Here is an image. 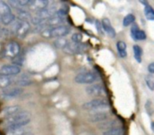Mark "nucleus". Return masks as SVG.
<instances>
[{"label":"nucleus","mask_w":154,"mask_h":135,"mask_svg":"<svg viewBox=\"0 0 154 135\" xmlns=\"http://www.w3.org/2000/svg\"><path fill=\"white\" fill-rule=\"evenodd\" d=\"M30 123V114L25 111H21L16 115L8 117L5 121L6 124V131L23 128Z\"/></svg>","instance_id":"nucleus-1"},{"label":"nucleus","mask_w":154,"mask_h":135,"mask_svg":"<svg viewBox=\"0 0 154 135\" xmlns=\"http://www.w3.org/2000/svg\"><path fill=\"white\" fill-rule=\"evenodd\" d=\"M70 28L67 25H60L56 27H49L42 32V35L47 39L49 38H62L69 34Z\"/></svg>","instance_id":"nucleus-2"},{"label":"nucleus","mask_w":154,"mask_h":135,"mask_svg":"<svg viewBox=\"0 0 154 135\" xmlns=\"http://www.w3.org/2000/svg\"><path fill=\"white\" fill-rule=\"evenodd\" d=\"M20 45L16 41H9L7 42L1 51V57L14 60L20 53Z\"/></svg>","instance_id":"nucleus-3"},{"label":"nucleus","mask_w":154,"mask_h":135,"mask_svg":"<svg viewBox=\"0 0 154 135\" xmlns=\"http://www.w3.org/2000/svg\"><path fill=\"white\" fill-rule=\"evenodd\" d=\"M83 109L87 111H97V110H104L109 107V104L106 99L96 98L89 102L85 103L82 106Z\"/></svg>","instance_id":"nucleus-4"},{"label":"nucleus","mask_w":154,"mask_h":135,"mask_svg":"<svg viewBox=\"0 0 154 135\" xmlns=\"http://www.w3.org/2000/svg\"><path fill=\"white\" fill-rule=\"evenodd\" d=\"M12 29L17 37L23 39L28 34V32L30 31V23L28 22H23V21L17 20L14 23Z\"/></svg>","instance_id":"nucleus-5"},{"label":"nucleus","mask_w":154,"mask_h":135,"mask_svg":"<svg viewBox=\"0 0 154 135\" xmlns=\"http://www.w3.org/2000/svg\"><path fill=\"white\" fill-rule=\"evenodd\" d=\"M74 80L78 84H92L97 80V77L92 72H83L78 74Z\"/></svg>","instance_id":"nucleus-6"},{"label":"nucleus","mask_w":154,"mask_h":135,"mask_svg":"<svg viewBox=\"0 0 154 135\" xmlns=\"http://www.w3.org/2000/svg\"><path fill=\"white\" fill-rule=\"evenodd\" d=\"M66 53L69 54H78L83 53L87 50V45L84 43H76V42H69L66 47L63 49Z\"/></svg>","instance_id":"nucleus-7"},{"label":"nucleus","mask_w":154,"mask_h":135,"mask_svg":"<svg viewBox=\"0 0 154 135\" xmlns=\"http://www.w3.org/2000/svg\"><path fill=\"white\" fill-rule=\"evenodd\" d=\"M21 68L16 65H4L0 68V76L10 77L19 74Z\"/></svg>","instance_id":"nucleus-8"},{"label":"nucleus","mask_w":154,"mask_h":135,"mask_svg":"<svg viewBox=\"0 0 154 135\" xmlns=\"http://www.w3.org/2000/svg\"><path fill=\"white\" fill-rule=\"evenodd\" d=\"M86 92L88 95L92 97H102L106 95L105 87L101 84H94L86 88Z\"/></svg>","instance_id":"nucleus-9"},{"label":"nucleus","mask_w":154,"mask_h":135,"mask_svg":"<svg viewBox=\"0 0 154 135\" xmlns=\"http://www.w3.org/2000/svg\"><path fill=\"white\" fill-rule=\"evenodd\" d=\"M23 93V89L19 87H14V88H5L3 91L2 97L4 98L9 99V98H14L19 97Z\"/></svg>","instance_id":"nucleus-10"},{"label":"nucleus","mask_w":154,"mask_h":135,"mask_svg":"<svg viewBox=\"0 0 154 135\" xmlns=\"http://www.w3.org/2000/svg\"><path fill=\"white\" fill-rule=\"evenodd\" d=\"M102 26H103V30L111 37V38H115L116 35V32L114 29V27L111 24V22L108 18H104L101 22Z\"/></svg>","instance_id":"nucleus-11"},{"label":"nucleus","mask_w":154,"mask_h":135,"mask_svg":"<svg viewBox=\"0 0 154 135\" xmlns=\"http://www.w3.org/2000/svg\"><path fill=\"white\" fill-rule=\"evenodd\" d=\"M49 5V1L48 0H32V3L31 4V5L29 6L30 8H32V10H35L37 12L42 11L43 9H45L46 7H48Z\"/></svg>","instance_id":"nucleus-12"},{"label":"nucleus","mask_w":154,"mask_h":135,"mask_svg":"<svg viewBox=\"0 0 154 135\" xmlns=\"http://www.w3.org/2000/svg\"><path fill=\"white\" fill-rule=\"evenodd\" d=\"M21 112V107L18 106H7L5 108H4V110L2 111V115L4 117H11L14 115H16L17 113Z\"/></svg>","instance_id":"nucleus-13"},{"label":"nucleus","mask_w":154,"mask_h":135,"mask_svg":"<svg viewBox=\"0 0 154 135\" xmlns=\"http://www.w3.org/2000/svg\"><path fill=\"white\" fill-rule=\"evenodd\" d=\"M8 2L12 7L18 10V9H21L22 7H24V6H30L31 4L32 3V0H14V1L10 0Z\"/></svg>","instance_id":"nucleus-14"},{"label":"nucleus","mask_w":154,"mask_h":135,"mask_svg":"<svg viewBox=\"0 0 154 135\" xmlns=\"http://www.w3.org/2000/svg\"><path fill=\"white\" fill-rule=\"evenodd\" d=\"M107 118H108V114L104 113V112H99V113H96V114L92 115L91 116H89L88 120L91 123H100V122L107 120Z\"/></svg>","instance_id":"nucleus-15"},{"label":"nucleus","mask_w":154,"mask_h":135,"mask_svg":"<svg viewBox=\"0 0 154 135\" xmlns=\"http://www.w3.org/2000/svg\"><path fill=\"white\" fill-rule=\"evenodd\" d=\"M17 17H18V20L23 21V22H28L29 19H32L31 14L25 9H18Z\"/></svg>","instance_id":"nucleus-16"},{"label":"nucleus","mask_w":154,"mask_h":135,"mask_svg":"<svg viewBox=\"0 0 154 135\" xmlns=\"http://www.w3.org/2000/svg\"><path fill=\"white\" fill-rule=\"evenodd\" d=\"M116 47H117V51H118V54L120 55L121 58H125L127 56V51H126V48L127 45L125 41H119L116 43Z\"/></svg>","instance_id":"nucleus-17"},{"label":"nucleus","mask_w":154,"mask_h":135,"mask_svg":"<svg viewBox=\"0 0 154 135\" xmlns=\"http://www.w3.org/2000/svg\"><path fill=\"white\" fill-rule=\"evenodd\" d=\"M117 126V121L116 120H112V121H108V122H104L102 124H99V129H101L103 132H106L111 128L116 127Z\"/></svg>","instance_id":"nucleus-18"},{"label":"nucleus","mask_w":154,"mask_h":135,"mask_svg":"<svg viewBox=\"0 0 154 135\" xmlns=\"http://www.w3.org/2000/svg\"><path fill=\"white\" fill-rule=\"evenodd\" d=\"M9 14H12L10 5L4 1H0V18Z\"/></svg>","instance_id":"nucleus-19"},{"label":"nucleus","mask_w":154,"mask_h":135,"mask_svg":"<svg viewBox=\"0 0 154 135\" xmlns=\"http://www.w3.org/2000/svg\"><path fill=\"white\" fill-rule=\"evenodd\" d=\"M124 130L120 126H116L114 128H111L106 132H103V135H123Z\"/></svg>","instance_id":"nucleus-20"},{"label":"nucleus","mask_w":154,"mask_h":135,"mask_svg":"<svg viewBox=\"0 0 154 135\" xmlns=\"http://www.w3.org/2000/svg\"><path fill=\"white\" fill-rule=\"evenodd\" d=\"M13 82V79L10 77H5L0 76V87L2 88H7Z\"/></svg>","instance_id":"nucleus-21"},{"label":"nucleus","mask_w":154,"mask_h":135,"mask_svg":"<svg viewBox=\"0 0 154 135\" xmlns=\"http://www.w3.org/2000/svg\"><path fill=\"white\" fill-rule=\"evenodd\" d=\"M134 55L138 63L142 62V55H143V50L139 45L134 46Z\"/></svg>","instance_id":"nucleus-22"},{"label":"nucleus","mask_w":154,"mask_h":135,"mask_svg":"<svg viewBox=\"0 0 154 135\" xmlns=\"http://www.w3.org/2000/svg\"><path fill=\"white\" fill-rule=\"evenodd\" d=\"M144 14L146 19L150 20V21H154V9L150 5H146L144 8Z\"/></svg>","instance_id":"nucleus-23"},{"label":"nucleus","mask_w":154,"mask_h":135,"mask_svg":"<svg viewBox=\"0 0 154 135\" xmlns=\"http://www.w3.org/2000/svg\"><path fill=\"white\" fill-rule=\"evenodd\" d=\"M14 19H15V16H14V14L12 13V14H6V15L1 17V18H0V21H1L5 25H8V24H10V23H12L14 21Z\"/></svg>","instance_id":"nucleus-24"},{"label":"nucleus","mask_w":154,"mask_h":135,"mask_svg":"<svg viewBox=\"0 0 154 135\" xmlns=\"http://www.w3.org/2000/svg\"><path fill=\"white\" fill-rule=\"evenodd\" d=\"M134 21H135V16L133 14H128L124 18L123 24H124V26H128V25H130L132 23H134Z\"/></svg>","instance_id":"nucleus-25"},{"label":"nucleus","mask_w":154,"mask_h":135,"mask_svg":"<svg viewBox=\"0 0 154 135\" xmlns=\"http://www.w3.org/2000/svg\"><path fill=\"white\" fill-rule=\"evenodd\" d=\"M132 38L134 41H144L146 39V33L143 30H139L132 36Z\"/></svg>","instance_id":"nucleus-26"},{"label":"nucleus","mask_w":154,"mask_h":135,"mask_svg":"<svg viewBox=\"0 0 154 135\" xmlns=\"http://www.w3.org/2000/svg\"><path fill=\"white\" fill-rule=\"evenodd\" d=\"M68 41L65 39V38H58L55 41H54V45L56 48H59V49H64L66 47V45L68 44Z\"/></svg>","instance_id":"nucleus-27"},{"label":"nucleus","mask_w":154,"mask_h":135,"mask_svg":"<svg viewBox=\"0 0 154 135\" xmlns=\"http://www.w3.org/2000/svg\"><path fill=\"white\" fill-rule=\"evenodd\" d=\"M25 130L24 128H18V129H13L6 131L5 135H25Z\"/></svg>","instance_id":"nucleus-28"},{"label":"nucleus","mask_w":154,"mask_h":135,"mask_svg":"<svg viewBox=\"0 0 154 135\" xmlns=\"http://www.w3.org/2000/svg\"><path fill=\"white\" fill-rule=\"evenodd\" d=\"M145 82L147 87L150 88V90L153 91L154 90V78L152 75H147L145 77Z\"/></svg>","instance_id":"nucleus-29"},{"label":"nucleus","mask_w":154,"mask_h":135,"mask_svg":"<svg viewBox=\"0 0 154 135\" xmlns=\"http://www.w3.org/2000/svg\"><path fill=\"white\" fill-rule=\"evenodd\" d=\"M17 85L21 86V87H25V86H28L32 83V81L28 78H25V77H22L17 82Z\"/></svg>","instance_id":"nucleus-30"},{"label":"nucleus","mask_w":154,"mask_h":135,"mask_svg":"<svg viewBox=\"0 0 154 135\" xmlns=\"http://www.w3.org/2000/svg\"><path fill=\"white\" fill-rule=\"evenodd\" d=\"M82 35L80 34V33H79V32H76V33H74L73 35H72V37H71V40H72V41L73 42H76V43H80L81 41H82Z\"/></svg>","instance_id":"nucleus-31"},{"label":"nucleus","mask_w":154,"mask_h":135,"mask_svg":"<svg viewBox=\"0 0 154 135\" xmlns=\"http://www.w3.org/2000/svg\"><path fill=\"white\" fill-rule=\"evenodd\" d=\"M23 60H24V58L18 55L15 59H14L13 62H14V65H16V66H19V67H20L21 65H23Z\"/></svg>","instance_id":"nucleus-32"},{"label":"nucleus","mask_w":154,"mask_h":135,"mask_svg":"<svg viewBox=\"0 0 154 135\" xmlns=\"http://www.w3.org/2000/svg\"><path fill=\"white\" fill-rule=\"evenodd\" d=\"M145 108H146V111L149 115H152V102L150 100H148L146 102V105H145Z\"/></svg>","instance_id":"nucleus-33"},{"label":"nucleus","mask_w":154,"mask_h":135,"mask_svg":"<svg viewBox=\"0 0 154 135\" xmlns=\"http://www.w3.org/2000/svg\"><path fill=\"white\" fill-rule=\"evenodd\" d=\"M96 27H97L98 32H99L100 34H102V33H103V26H102V23H101L98 20L96 21Z\"/></svg>","instance_id":"nucleus-34"},{"label":"nucleus","mask_w":154,"mask_h":135,"mask_svg":"<svg viewBox=\"0 0 154 135\" xmlns=\"http://www.w3.org/2000/svg\"><path fill=\"white\" fill-rule=\"evenodd\" d=\"M148 70H149V72H150V73L154 74V62L151 63V64L148 66Z\"/></svg>","instance_id":"nucleus-35"},{"label":"nucleus","mask_w":154,"mask_h":135,"mask_svg":"<svg viewBox=\"0 0 154 135\" xmlns=\"http://www.w3.org/2000/svg\"><path fill=\"white\" fill-rule=\"evenodd\" d=\"M151 128H152V132H154V122L152 123V125H151Z\"/></svg>","instance_id":"nucleus-36"},{"label":"nucleus","mask_w":154,"mask_h":135,"mask_svg":"<svg viewBox=\"0 0 154 135\" xmlns=\"http://www.w3.org/2000/svg\"><path fill=\"white\" fill-rule=\"evenodd\" d=\"M0 32H1V28H0Z\"/></svg>","instance_id":"nucleus-37"}]
</instances>
